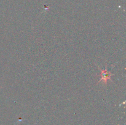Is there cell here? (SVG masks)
<instances>
[{"instance_id": "1", "label": "cell", "mask_w": 126, "mask_h": 125, "mask_svg": "<svg viewBox=\"0 0 126 125\" xmlns=\"http://www.w3.org/2000/svg\"><path fill=\"white\" fill-rule=\"evenodd\" d=\"M100 75L102 77L101 80H104L105 82H106L108 79H110L111 73L110 72H107V70H105V71H102L101 72Z\"/></svg>"}]
</instances>
